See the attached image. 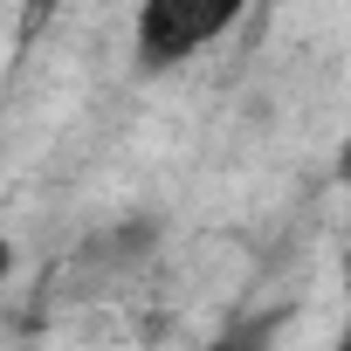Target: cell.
I'll return each mask as SVG.
<instances>
[{
	"label": "cell",
	"instance_id": "1",
	"mask_svg": "<svg viewBox=\"0 0 351 351\" xmlns=\"http://www.w3.org/2000/svg\"><path fill=\"white\" fill-rule=\"evenodd\" d=\"M248 0H138V62L145 69H180L200 49H214Z\"/></svg>",
	"mask_w": 351,
	"mask_h": 351
}]
</instances>
